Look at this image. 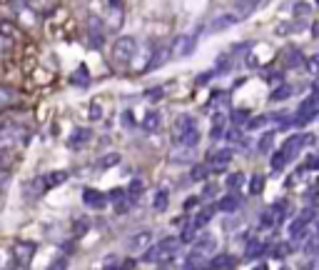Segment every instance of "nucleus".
Here are the masks:
<instances>
[{
	"label": "nucleus",
	"mask_w": 319,
	"mask_h": 270,
	"mask_svg": "<svg viewBox=\"0 0 319 270\" xmlns=\"http://www.w3.org/2000/svg\"><path fill=\"white\" fill-rule=\"evenodd\" d=\"M30 3H33V5L38 8V10H48V8H50V5L55 3V0H30Z\"/></svg>",
	"instance_id": "nucleus-35"
},
{
	"label": "nucleus",
	"mask_w": 319,
	"mask_h": 270,
	"mask_svg": "<svg viewBox=\"0 0 319 270\" xmlns=\"http://www.w3.org/2000/svg\"><path fill=\"white\" fill-rule=\"evenodd\" d=\"M82 203H85V205H90V208H102L105 203H108V198H105L100 190L85 188V190H82Z\"/></svg>",
	"instance_id": "nucleus-9"
},
{
	"label": "nucleus",
	"mask_w": 319,
	"mask_h": 270,
	"mask_svg": "<svg viewBox=\"0 0 319 270\" xmlns=\"http://www.w3.org/2000/svg\"><path fill=\"white\" fill-rule=\"evenodd\" d=\"M197 200H200V198H189V200L185 203V208H192V205H197Z\"/></svg>",
	"instance_id": "nucleus-42"
},
{
	"label": "nucleus",
	"mask_w": 319,
	"mask_h": 270,
	"mask_svg": "<svg viewBox=\"0 0 319 270\" xmlns=\"http://www.w3.org/2000/svg\"><path fill=\"white\" fill-rule=\"evenodd\" d=\"M177 250H180V238H165L160 245L150 248V250L142 255V260L145 263H157V260H165L169 255H175Z\"/></svg>",
	"instance_id": "nucleus-2"
},
{
	"label": "nucleus",
	"mask_w": 319,
	"mask_h": 270,
	"mask_svg": "<svg viewBox=\"0 0 319 270\" xmlns=\"http://www.w3.org/2000/svg\"><path fill=\"white\" fill-rule=\"evenodd\" d=\"M215 193H217V185H215V183H207L205 188H202V198H205V200H207V198H212Z\"/></svg>",
	"instance_id": "nucleus-34"
},
{
	"label": "nucleus",
	"mask_w": 319,
	"mask_h": 270,
	"mask_svg": "<svg viewBox=\"0 0 319 270\" xmlns=\"http://www.w3.org/2000/svg\"><path fill=\"white\" fill-rule=\"evenodd\" d=\"M235 258L232 255H227V253H220V255H215L212 258V270H232L235 268Z\"/></svg>",
	"instance_id": "nucleus-13"
},
{
	"label": "nucleus",
	"mask_w": 319,
	"mask_h": 270,
	"mask_svg": "<svg viewBox=\"0 0 319 270\" xmlns=\"http://www.w3.org/2000/svg\"><path fill=\"white\" fill-rule=\"evenodd\" d=\"M260 223H262V225H272V223H274V218H272V213H269V210H267V213H262V218H260Z\"/></svg>",
	"instance_id": "nucleus-39"
},
{
	"label": "nucleus",
	"mask_w": 319,
	"mask_h": 270,
	"mask_svg": "<svg viewBox=\"0 0 319 270\" xmlns=\"http://www.w3.org/2000/svg\"><path fill=\"white\" fill-rule=\"evenodd\" d=\"M262 250H264V245H260L257 240H252V243L247 245V258H257Z\"/></svg>",
	"instance_id": "nucleus-31"
},
{
	"label": "nucleus",
	"mask_w": 319,
	"mask_h": 270,
	"mask_svg": "<svg viewBox=\"0 0 319 270\" xmlns=\"http://www.w3.org/2000/svg\"><path fill=\"white\" fill-rule=\"evenodd\" d=\"M284 65H287V68L302 65V53L297 50V48H289V50H287V58H284Z\"/></svg>",
	"instance_id": "nucleus-19"
},
{
	"label": "nucleus",
	"mask_w": 319,
	"mask_h": 270,
	"mask_svg": "<svg viewBox=\"0 0 319 270\" xmlns=\"http://www.w3.org/2000/svg\"><path fill=\"white\" fill-rule=\"evenodd\" d=\"M195 40H197V35H182V38L177 40V43L172 45V50H169V53H172V55H180V58H185V55H189V53L195 50Z\"/></svg>",
	"instance_id": "nucleus-6"
},
{
	"label": "nucleus",
	"mask_w": 319,
	"mask_h": 270,
	"mask_svg": "<svg viewBox=\"0 0 319 270\" xmlns=\"http://www.w3.org/2000/svg\"><path fill=\"white\" fill-rule=\"evenodd\" d=\"M217 208L215 205H209V208H205L202 213H197V218H195V230H200V228H205L209 220H212V213H215Z\"/></svg>",
	"instance_id": "nucleus-17"
},
{
	"label": "nucleus",
	"mask_w": 319,
	"mask_h": 270,
	"mask_svg": "<svg viewBox=\"0 0 319 270\" xmlns=\"http://www.w3.org/2000/svg\"><path fill=\"white\" fill-rule=\"evenodd\" d=\"M195 125H197V120H195L192 115L182 113V115H180V118L175 120V143H177V140H180V138H182V135H185L187 130H192Z\"/></svg>",
	"instance_id": "nucleus-8"
},
{
	"label": "nucleus",
	"mask_w": 319,
	"mask_h": 270,
	"mask_svg": "<svg viewBox=\"0 0 319 270\" xmlns=\"http://www.w3.org/2000/svg\"><path fill=\"white\" fill-rule=\"evenodd\" d=\"M209 138L212 140L225 138V123H222V118H215V125H212V130H209Z\"/></svg>",
	"instance_id": "nucleus-26"
},
{
	"label": "nucleus",
	"mask_w": 319,
	"mask_h": 270,
	"mask_svg": "<svg viewBox=\"0 0 319 270\" xmlns=\"http://www.w3.org/2000/svg\"><path fill=\"white\" fill-rule=\"evenodd\" d=\"M272 143H274V133H264V135H262V140L257 143V150H260V153H269Z\"/></svg>",
	"instance_id": "nucleus-28"
},
{
	"label": "nucleus",
	"mask_w": 319,
	"mask_h": 270,
	"mask_svg": "<svg viewBox=\"0 0 319 270\" xmlns=\"http://www.w3.org/2000/svg\"><path fill=\"white\" fill-rule=\"evenodd\" d=\"M73 83H80V85H88V83H90V78H88V68H85V65H80V70L75 73Z\"/></svg>",
	"instance_id": "nucleus-30"
},
{
	"label": "nucleus",
	"mask_w": 319,
	"mask_h": 270,
	"mask_svg": "<svg viewBox=\"0 0 319 270\" xmlns=\"http://www.w3.org/2000/svg\"><path fill=\"white\" fill-rule=\"evenodd\" d=\"M262 3H264V0H237V3H235V10H232L229 15L235 18V20H244L247 15H252L254 10H257Z\"/></svg>",
	"instance_id": "nucleus-5"
},
{
	"label": "nucleus",
	"mask_w": 319,
	"mask_h": 270,
	"mask_svg": "<svg viewBox=\"0 0 319 270\" xmlns=\"http://www.w3.org/2000/svg\"><path fill=\"white\" fill-rule=\"evenodd\" d=\"M257 270H267V268H264V265H260V268H257Z\"/></svg>",
	"instance_id": "nucleus-43"
},
{
	"label": "nucleus",
	"mask_w": 319,
	"mask_h": 270,
	"mask_svg": "<svg viewBox=\"0 0 319 270\" xmlns=\"http://www.w3.org/2000/svg\"><path fill=\"white\" fill-rule=\"evenodd\" d=\"M244 183H247V178L242 175V173H229L227 178H225V185L235 193V190H240V188H244Z\"/></svg>",
	"instance_id": "nucleus-16"
},
{
	"label": "nucleus",
	"mask_w": 319,
	"mask_h": 270,
	"mask_svg": "<svg viewBox=\"0 0 319 270\" xmlns=\"http://www.w3.org/2000/svg\"><path fill=\"white\" fill-rule=\"evenodd\" d=\"M115 163H120V155H117V153H110L108 158L97 160V165H100V168H110V165H115Z\"/></svg>",
	"instance_id": "nucleus-32"
},
{
	"label": "nucleus",
	"mask_w": 319,
	"mask_h": 270,
	"mask_svg": "<svg viewBox=\"0 0 319 270\" xmlns=\"http://www.w3.org/2000/svg\"><path fill=\"white\" fill-rule=\"evenodd\" d=\"M207 175H209V168H207V163H202V165H195L192 168V173H189V180H207Z\"/></svg>",
	"instance_id": "nucleus-22"
},
{
	"label": "nucleus",
	"mask_w": 319,
	"mask_h": 270,
	"mask_svg": "<svg viewBox=\"0 0 319 270\" xmlns=\"http://www.w3.org/2000/svg\"><path fill=\"white\" fill-rule=\"evenodd\" d=\"M267 123H269V115H260V118H249V120H247V128H254V130H257V128H264V125H267Z\"/></svg>",
	"instance_id": "nucleus-29"
},
{
	"label": "nucleus",
	"mask_w": 319,
	"mask_h": 270,
	"mask_svg": "<svg viewBox=\"0 0 319 270\" xmlns=\"http://www.w3.org/2000/svg\"><path fill=\"white\" fill-rule=\"evenodd\" d=\"M289 95H292V85H284V83H282V85L272 93V100H274V103H277V100H287Z\"/></svg>",
	"instance_id": "nucleus-27"
},
{
	"label": "nucleus",
	"mask_w": 319,
	"mask_h": 270,
	"mask_svg": "<svg viewBox=\"0 0 319 270\" xmlns=\"http://www.w3.org/2000/svg\"><path fill=\"white\" fill-rule=\"evenodd\" d=\"M68 180V173L65 170H53V173H48V175H42L38 183L42 185V190H50V188H55V185H62Z\"/></svg>",
	"instance_id": "nucleus-7"
},
{
	"label": "nucleus",
	"mask_w": 319,
	"mask_h": 270,
	"mask_svg": "<svg viewBox=\"0 0 319 270\" xmlns=\"http://www.w3.org/2000/svg\"><path fill=\"white\" fill-rule=\"evenodd\" d=\"M50 270H68V260H65V258H57V260L50 265Z\"/></svg>",
	"instance_id": "nucleus-36"
},
{
	"label": "nucleus",
	"mask_w": 319,
	"mask_h": 270,
	"mask_svg": "<svg viewBox=\"0 0 319 270\" xmlns=\"http://www.w3.org/2000/svg\"><path fill=\"white\" fill-rule=\"evenodd\" d=\"M100 113H102V110L97 108V103H93V108H90V118H93V120H97V118H100Z\"/></svg>",
	"instance_id": "nucleus-40"
},
{
	"label": "nucleus",
	"mask_w": 319,
	"mask_h": 270,
	"mask_svg": "<svg viewBox=\"0 0 319 270\" xmlns=\"http://www.w3.org/2000/svg\"><path fill=\"white\" fill-rule=\"evenodd\" d=\"M314 138L309 135V133H297V135H289L284 143H282V153H284V158L287 160H292V158H297L300 155V150L304 148L307 143H312Z\"/></svg>",
	"instance_id": "nucleus-3"
},
{
	"label": "nucleus",
	"mask_w": 319,
	"mask_h": 270,
	"mask_svg": "<svg viewBox=\"0 0 319 270\" xmlns=\"http://www.w3.org/2000/svg\"><path fill=\"white\" fill-rule=\"evenodd\" d=\"M88 138H90V130H88V128H77V130L73 133V138H70V145H73V148H77V143H85Z\"/></svg>",
	"instance_id": "nucleus-25"
},
{
	"label": "nucleus",
	"mask_w": 319,
	"mask_h": 270,
	"mask_svg": "<svg viewBox=\"0 0 319 270\" xmlns=\"http://www.w3.org/2000/svg\"><path fill=\"white\" fill-rule=\"evenodd\" d=\"M142 190H145V183H142L140 178H132V180H130V185H127V188H125V193L130 195L132 200H135V198H137V195H140Z\"/></svg>",
	"instance_id": "nucleus-20"
},
{
	"label": "nucleus",
	"mask_w": 319,
	"mask_h": 270,
	"mask_svg": "<svg viewBox=\"0 0 319 270\" xmlns=\"http://www.w3.org/2000/svg\"><path fill=\"white\" fill-rule=\"evenodd\" d=\"M88 35H90V45H93V48H100V45H102V25H100L97 18H90V30H88Z\"/></svg>",
	"instance_id": "nucleus-12"
},
{
	"label": "nucleus",
	"mask_w": 319,
	"mask_h": 270,
	"mask_svg": "<svg viewBox=\"0 0 319 270\" xmlns=\"http://www.w3.org/2000/svg\"><path fill=\"white\" fill-rule=\"evenodd\" d=\"M235 125H247V120H249V113L247 110H235Z\"/></svg>",
	"instance_id": "nucleus-33"
},
{
	"label": "nucleus",
	"mask_w": 319,
	"mask_h": 270,
	"mask_svg": "<svg viewBox=\"0 0 319 270\" xmlns=\"http://www.w3.org/2000/svg\"><path fill=\"white\" fill-rule=\"evenodd\" d=\"M209 80H212V73H209V70H207V73H200V75H197V85H207Z\"/></svg>",
	"instance_id": "nucleus-38"
},
{
	"label": "nucleus",
	"mask_w": 319,
	"mask_h": 270,
	"mask_svg": "<svg viewBox=\"0 0 319 270\" xmlns=\"http://www.w3.org/2000/svg\"><path fill=\"white\" fill-rule=\"evenodd\" d=\"M317 118V95L312 93L309 98H304L300 103V110H297V118L292 120L294 125H307V123H312Z\"/></svg>",
	"instance_id": "nucleus-4"
},
{
	"label": "nucleus",
	"mask_w": 319,
	"mask_h": 270,
	"mask_svg": "<svg viewBox=\"0 0 319 270\" xmlns=\"http://www.w3.org/2000/svg\"><path fill=\"white\" fill-rule=\"evenodd\" d=\"M287 163H289V160L284 158L282 150H280V153H274L272 160H269V165H272V170H274V173H277V170H284V165H287Z\"/></svg>",
	"instance_id": "nucleus-24"
},
{
	"label": "nucleus",
	"mask_w": 319,
	"mask_h": 270,
	"mask_svg": "<svg viewBox=\"0 0 319 270\" xmlns=\"http://www.w3.org/2000/svg\"><path fill=\"white\" fill-rule=\"evenodd\" d=\"M232 23H237V20H235V18H232V15H225V18H217V20H215V23H212V25H209V33H215V30H222V28H229Z\"/></svg>",
	"instance_id": "nucleus-23"
},
{
	"label": "nucleus",
	"mask_w": 319,
	"mask_h": 270,
	"mask_svg": "<svg viewBox=\"0 0 319 270\" xmlns=\"http://www.w3.org/2000/svg\"><path fill=\"white\" fill-rule=\"evenodd\" d=\"M167 203H169V198H167V190L162 188V190H157L155 193V200H152V208L157 213H162V210H167Z\"/></svg>",
	"instance_id": "nucleus-18"
},
{
	"label": "nucleus",
	"mask_w": 319,
	"mask_h": 270,
	"mask_svg": "<svg viewBox=\"0 0 319 270\" xmlns=\"http://www.w3.org/2000/svg\"><path fill=\"white\" fill-rule=\"evenodd\" d=\"M217 210H222V213H235L237 210V208H240V195L237 193H232V195H225L217 205Z\"/></svg>",
	"instance_id": "nucleus-11"
},
{
	"label": "nucleus",
	"mask_w": 319,
	"mask_h": 270,
	"mask_svg": "<svg viewBox=\"0 0 319 270\" xmlns=\"http://www.w3.org/2000/svg\"><path fill=\"white\" fill-rule=\"evenodd\" d=\"M135 53H137V40H135L132 35H122V38L115 40V45H113V58L117 60L120 65H127V63H130V60L135 58Z\"/></svg>",
	"instance_id": "nucleus-1"
},
{
	"label": "nucleus",
	"mask_w": 319,
	"mask_h": 270,
	"mask_svg": "<svg viewBox=\"0 0 319 270\" xmlns=\"http://www.w3.org/2000/svg\"><path fill=\"white\" fill-rule=\"evenodd\" d=\"M162 93H165L162 88H150V90H147L145 95H147V98H150V100H157V98H162Z\"/></svg>",
	"instance_id": "nucleus-37"
},
{
	"label": "nucleus",
	"mask_w": 319,
	"mask_h": 270,
	"mask_svg": "<svg viewBox=\"0 0 319 270\" xmlns=\"http://www.w3.org/2000/svg\"><path fill=\"white\" fill-rule=\"evenodd\" d=\"M307 168H309V170H314V168H317V158H314L312 153H309V158H307Z\"/></svg>",
	"instance_id": "nucleus-41"
},
{
	"label": "nucleus",
	"mask_w": 319,
	"mask_h": 270,
	"mask_svg": "<svg viewBox=\"0 0 319 270\" xmlns=\"http://www.w3.org/2000/svg\"><path fill=\"white\" fill-rule=\"evenodd\" d=\"M0 3H8V0H0Z\"/></svg>",
	"instance_id": "nucleus-44"
},
{
	"label": "nucleus",
	"mask_w": 319,
	"mask_h": 270,
	"mask_svg": "<svg viewBox=\"0 0 319 270\" xmlns=\"http://www.w3.org/2000/svg\"><path fill=\"white\" fill-rule=\"evenodd\" d=\"M160 125H162V115L160 113H147L145 118H142V123H140V128L145 130V133H157L160 130Z\"/></svg>",
	"instance_id": "nucleus-10"
},
{
	"label": "nucleus",
	"mask_w": 319,
	"mask_h": 270,
	"mask_svg": "<svg viewBox=\"0 0 319 270\" xmlns=\"http://www.w3.org/2000/svg\"><path fill=\"white\" fill-rule=\"evenodd\" d=\"M262 188H264V175H252V180H249V195H260L262 193Z\"/></svg>",
	"instance_id": "nucleus-21"
},
{
	"label": "nucleus",
	"mask_w": 319,
	"mask_h": 270,
	"mask_svg": "<svg viewBox=\"0 0 319 270\" xmlns=\"http://www.w3.org/2000/svg\"><path fill=\"white\" fill-rule=\"evenodd\" d=\"M150 240H152V233H150V230H140V233H135V238H130L127 248H130V250H140V248H145Z\"/></svg>",
	"instance_id": "nucleus-14"
},
{
	"label": "nucleus",
	"mask_w": 319,
	"mask_h": 270,
	"mask_svg": "<svg viewBox=\"0 0 319 270\" xmlns=\"http://www.w3.org/2000/svg\"><path fill=\"white\" fill-rule=\"evenodd\" d=\"M212 250H215V238H212L209 233H202L200 235V240L195 243V253H212Z\"/></svg>",
	"instance_id": "nucleus-15"
}]
</instances>
